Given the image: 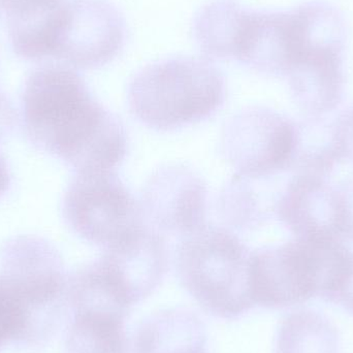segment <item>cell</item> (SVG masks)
I'll list each match as a JSON object with an SVG mask.
<instances>
[{"mask_svg":"<svg viewBox=\"0 0 353 353\" xmlns=\"http://www.w3.org/2000/svg\"><path fill=\"white\" fill-rule=\"evenodd\" d=\"M14 118L16 116L12 103L6 95L0 92V141L3 140L12 132Z\"/></svg>","mask_w":353,"mask_h":353,"instance_id":"21","label":"cell"},{"mask_svg":"<svg viewBox=\"0 0 353 353\" xmlns=\"http://www.w3.org/2000/svg\"><path fill=\"white\" fill-rule=\"evenodd\" d=\"M281 223L305 240L341 239L337 188L323 176L296 175L276 203Z\"/></svg>","mask_w":353,"mask_h":353,"instance_id":"11","label":"cell"},{"mask_svg":"<svg viewBox=\"0 0 353 353\" xmlns=\"http://www.w3.org/2000/svg\"><path fill=\"white\" fill-rule=\"evenodd\" d=\"M0 275L28 309L39 340L49 338L66 305L68 279L55 247L39 236L10 239L0 252Z\"/></svg>","mask_w":353,"mask_h":353,"instance_id":"5","label":"cell"},{"mask_svg":"<svg viewBox=\"0 0 353 353\" xmlns=\"http://www.w3.org/2000/svg\"><path fill=\"white\" fill-rule=\"evenodd\" d=\"M340 338L333 323L321 313L300 309L280 323L277 353H339Z\"/></svg>","mask_w":353,"mask_h":353,"instance_id":"15","label":"cell"},{"mask_svg":"<svg viewBox=\"0 0 353 353\" xmlns=\"http://www.w3.org/2000/svg\"><path fill=\"white\" fill-rule=\"evenodd\" d=\"M294 121L267 107H248L224 123L220 152L246 180L268 178L290 170Z\"/></svg>","mask_w":353,"mask_h":353,"instance_id":"6","label":"cell"},{"mask_svg":"<svg viewBox=\"0 0 353 353\" xmlns=\"http://www.w3.org/2000/svg\"><path fill=\"white\" fill-rule=\"evenodd\" d=\"M169 256L165 236L147 224L101 255L132 305L159 288L167 274Z\"/></svg>","mask_w":353,"mask_h":353,"instance_id":"12","label":"cell"},{"mask_svg":"<svg viewBox=\"0 0 353 353\" xmlns=\"http://www.w3.org/2000/svg\"><path fill=\"white\" fill-rule=\"evenodd\" d=\"M10 186V175L6 159L0 152V199L8 192Z\"/></svg>","mask_w":353,"mask_h":353,"instance_id":"23","label":"cell"},{"mask_svg":"<svg viewBox=\"0 0 353 353\" xmlns=\"http://www.w3.org/2000/svg\"><path fill=\"white\" fill-rule=\"evenodd\" d=\"M125 19L110 0H68L62 14L53 57L79 70L113 61L126 43Z\"/></svg>","mask_w":353,"mask_h":353,"instance_id":"7","label":"cell"},{"mask_svg":"<svg viewBox=\"0 0 353 353\" xmlns=\"http://www.w3.org/2000/svg\"><path fill=\"white\" fill-rule=\"evenodd\" d=\"M226 82L207 58L178 56L153 62L128 85L130 112L145 125L171 132L215 115L225 101Z\"/></svg>","mask_w":353,"mask_h":353,"instance_id":"2","label":"cell"},{"mask_svg":"<svg viewBox=\"0 0 353 353\" xmlns=\"http://www.w3.org/2000/svg\"><path fill=\"white\" fill-rule=\"evenodd\" d=\"M335 128L342 159L353 165V105L336 120Z\"/></svg>","mask_w":353,"mask_h":353,"instance_id":"20","label":"cell"},{"mask_svg":"<svg viewBox=\"0 0 353 353\" xmlns=\"http://www.w3.org/2000/svg\"><path fill=\"white\" fill-rule=\"evenodd\" d=\"M39 341L29 311L0 275V350L12 342Z\"/></svg>","mask_w":353,"mask_h":353,"instance_id":"17","label":"cell"},{"mask_svg":"<svg viewBox=\"0 0 353 353\" xmlns=\"http://www.w3.org/2000/svg\"><path fill=\"white\" fill-rule=\"evenodd\" d=\"M342 161L335 122L323 116H306L294 122V147L290 170L296 175L327 178Z\"/></svg>","mask_w":353,"mask_h":353,"instance_id":"14","label":"cell"},{"mask_svg":"<svg viewBox=\"0 0 353 353\" xmlns=\"http://www.w3.org/2000/svg\"><path fill=\"white\" fill-rule=\"evenodd\" d=\"M68 225L103 250L145 225L140 203L115 171L76 172L62 203Z\"/></svg>","mask_w":353,"mask_h":353,"instance_id":"4","label":"cell"},{"mask_svg":"<svg viewBox=\"0 0 353 353\" xmlns=\"http://www.w3.org/2000/svg\"><path fill=\"white\" fill-rule=\"evenodd\" d=\"M207 196V185L190 168H161L150 176L141 197L145 223L163 236L192 234L205 225Z\"/></svg>","mask_w":353,"mask_h":353,"instance_id":"9","label":"cell"},{"mask_svg":"<svg viewBox=\"0 0 353 353\" xmlns=\"http://www.w3.org/2000/svg\"><path fill=\"white\" fill-rule=\"evenodd\" d=\"M336 188L339 197L341 236L353 243V175Z\"/></svg>","mask_w":353,"mask_h":353,"instance_id":"19","label":"cell"},{"mask_svg":"<svg viewBox=\"0 0 353 353\" xmlns=\"http://www.w3.org/2000/svg\"><path fill=\"white\" fill-rule=\"evenodd\" d=\"M224 219L236 228L257 225L263 218L259 201L247 184L246 179L234 176V181L220 196Z\"/></svg>","mask_w":353,"mask_h":353,"instance_id":"18","label":"cell"},{"mask_svg":"<svg viewBox=\"0 0 353 353\" xmlns=\"http://www.w3.org/2000/svg\"><path fill=\"white\" fill-rule=\"evenodd\" d=\"M346 39L317 41L286 78L294 103L306 116H325L341 103L345 89Z\"/></svg>","mask_w":353,"mask_h":353,"instance_id":"10","label":"cell"},{"mask_svg":"<svg viewBox=\"0 0 353 353\" xmlns=\"http://www.w3.org/2000/svg\"><path fill=\"white\" fill-rule=\"evenodd\" d=\"M125 321L109 315L72 312L66 353H128Z\"/></svg>","mask_w":353,"mask_h":353,"instance_id":"16","label":"cell"},{"mask_svg":"<svg viewBox=\"0 0 353 353\" xmlns=\"http://www.w3.org/2000/svg\"><path fill=\"white\" fill-rule=\"evenodd\" d=\"M315 267L310 243L304 239L253 251L249 263L253 304L283 309L319 296Z\"/></svg>","mask_w":353,"mask_h":353,"instance_id":"8","label":"cell"},{"mask_svg":"<svg viewBox=\"0 0 353 353\" xmlns=\"http://www.w3.org/2000/svg\"><path fill=\"white\" fill-rule=\"evenodd\" d=\"M205 340V325L196 314L185 309H168L139 325L132 352L203 353Z\"/></svg>","mask_w":353,"mask_h":353,"instance_id":"13","label":"cell"},{"mask_svg":"<svg viewBox=\"0 0 353 353\" xmlns=\"http://www.w3.org/2000/svg\"><path fill=\"white\" fill-rule=\"evenodd\" d=\"M250 256L246 245L228 228L203 225L179 242L176 276L203 310L236 319L254 305L249 288Z\"/></svg>","mask_w":353,"mask_h":353,"instance_id":"3","label":"cell"},{"mask_svg":"<svg viewBox=\"0 0 353 353\" xmlns=\"http://www.w3.org/2000/svg\"><path fill=\"white\" fill-rule=\"evenodd\" d=\"M334 304L340 305L343 307L347 312L353 314V265L352 272H350V277H348L347 281L344 284L343 288H342L340 294H338L337 299H336Z\"/></svg>","mask_w":353,"mask_h":353,"instance_id":"22","label":"cell"},{"mask_svg":"<svg viewBox=\"0 0 353 353\" xmlns=\"http://www.w3.org/2000/svg\"><path fill=\"white\" fill-rule=\"evenodd\" d=\"M22 113L30 142L76 172L115 171L125 159L121 120L93 97L70 66L34 70L25 83Z\"/></svg>","mask_w":353,"mask_h":353,"instance_id":"1","label":"cell"}]
</instances>
